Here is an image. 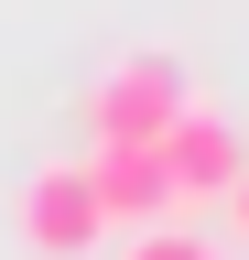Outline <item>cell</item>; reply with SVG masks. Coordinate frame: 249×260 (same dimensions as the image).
Returning a JSON list of instances; mask_svg holds the SVG:
<instances>
[{
  "instance_id": "8992f818",
  "label": "cell",
  "mask_w": 249,
  "mask_h": 260,
  "mask_svg": "<svg viewBox=\"0 0 249 260\" xmlns=\"http://www.w3.org/2000/svg\"><path fill=\"white\" fill-rule=\"evenodd\" d=\"M217 206H228V228H238V239H249V174H238L228 195H217Z\"/></svg>"
},
{
  "instance_id": "5b68a950",
  "label": "cell",
  "mask_w": 249,
  "mask_h": 260,
  "mask_svg": "<svg viewBox=\"0 0 249 260\" xmlns=\"http://www.w3.org/2000/svg\"><path fill=\"white\" fill-rule=\"evenodd\" d=\"M119 260H228V249H217L206 228H173V217H152V228H130V249H119Z\"/></svg>"
},
{
  "instance_id": "7a4b0ae2",
  "label": "cell",
  "mask_w": 249,
  "mask_h": 260,
  "mask_svg": "<svg viewBox=\"0 0 249 260\" xmlns=\"http://www.w3.org/2000/svg\"><path fill=\"white\" fill-rule=\"evenodd\" d=\"M152 162H163V184H173V206H217V195H228V184L249 174V130L184 98V109H173V130L152 141Z\"/></svg>"
},
{
  "instance_id": "6da1fadb",
  "label": "cell",
  "mask_w": 249,
  "mask_h": 260,
  "mask_svg": "<svg viewBox=\"0 0 249 260\" xmlns=\"http://www.w3.org/2000/svg\"><path fill=\"white\" fill-rule=\"evenodd\" d=\"M173 109H184V65L173 54H119L98 87H87V141H130V152H152L173 130Z\"/></svg>"
},
{
  "instance_id": "3957f363",
  "label": "cell",
  "mask_w": 249,
  "mask_h": 260,
  "mask_svg": "<svg viewBox=\"0 0 249 260\" xmlns=\"http://www.w3.org/2000/svg\"><path fill=\"white\" fill-rule=\"evenodd\" d=\"M22 249L33 260H87L109 239V217H98V195H87V162H44L33 184H22Z\"/></svg>"
},
{
  "instance_id": "277c9868",
  "label": "cell",
  "mask_w": 249,
  "mask_h": 260,
  "mask_svg": "<svg viewBox=\"0 0 249 260\" xmlns=\"http://www.w3.org/2000/svg\"><path fill=\"white\" fill-rule=\"evenodd\" d=\"M87 195H98V217H109V228H152V217H173L163 162L130 152V141H98V152H87Z\"/></svg>"
}]
</instances>
